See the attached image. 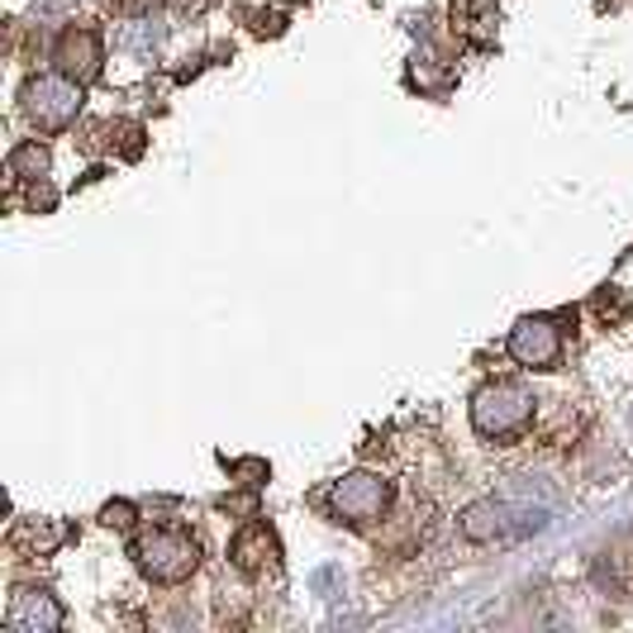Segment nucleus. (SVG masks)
<instances>
[{
	"label": "nucleus",
	"instance_id": "nucleus-9",
	"mask_svg": "<svg viewBox=\"0 0 633 633\" xmlns=\"http://www.w3.org/2000/svg\"><path fill=\"white\" fill-rule=\"evenodd\" d=\"M457 529H463L467 543H496V538L510 533V505H500V500L467 505L463 519H457Z\"/></svg>",
	"mask_w": 633,
	"mask_h": 633
},
{
	"label": "nucleus",
	"instance_id": "nucleus-8",
	"mask_svg": "<svg viewBox=\"0 0 633 633\" xmlns=\"http://www.w3.org/2000/svg\"><path fill=\"white\" fill-rule=\"evenodd\" d=\"M229 558L234 567H239L243 577H262L267 567H277L281 562V543H277V533L262 525V519H248V525L234 533V543H229Z\"/></svg>",
	"mask_w": 633,
	"mask_h": 633
},
{
	"label": "nucleus",
	"instance_id": "nucleus-10",
	"mask_svg": "<svg viewBox=\"0 0 633 633\" xmlns=\"http://www.w3.org/2000/svg\"><path fill=\"white\" fill-rule=\"evenodd\" d=\"M68 538H72V529H68V525H58V519H24V525L14 529L10 548H14V552H29V558H43V552L62 548Z\"/></svg>",
	"mask_w": 633,
	"mask_h": 633
},
{
	"label": "nucleus",
	"instance_id": "nucleus-6",
	"mask_svg": "<svg viewBox=\"0 0 633 633\" xmlns=\"http://www.w3.org/2000/svg\"><path fill=\"white\" fill-rule=\"evenodd\" d=\"M6 629L10 633H58L62 629V605L43 585H20L6 605Z\"/></svg>",
	"mask_w": 633,
	"mask_h": 633
},
{
	"label": "nucleus",
	"instance_id": "nucleus-7",
	"mask_svg": "<svg viewBox=\"0 0 633 633\" xmlns=\"http://www.w3.org/2000/svg\"><path fill=\"white\" fill-rule=\"evenodd\" d=\"M53 62H58V72H68L72 82H96L101 76V39H96V29H62V39H58V49H53Z\"/></svg>",
	"mask_w": 633,
	"mask_h": 633
},
{
	"label": "nucleus",
	"instance_id": "nucleus-1",
	"mask_svg": "<svg viewBox=\"0 0 633 633\" xmlns=\"http://www.w3.org/2000/svg\"><path fill=\"white\" fill-rule=\"evenodd\" d=\"M134 562H138V572L157 585H181L186 577H196L200 543L177 525H153L134 538Z\"/></svg>",
	"mask_w": 633,
	"mask_h": 633
},
{
	"label": "nucleus",
	"instance_id": "nucleus-14",
	"mask_svg": "<svg viewBox=\"0 0 633 633\" xmlns=\"http://www.w3.org/2000/svg\"><path fill=\"white\" fill-rule=\"evenodd\" d=\"M110 6H115L120 14H148V10L157 6V0H110Z\"/></svg>",
	"mask_w": 633,
	"mask_h": 633
},
{
	"label": "nucleus",
	"instance_id": "nucleus-12",
	"mask_svg": "<svg viewBox=\"0 0 633 633\" xmlns=\"http://www.w3.org/2000/svg\"><path fill=\"white\" fill-rule=\"evenodd\" d=\"M134 519H138V510H134L129 500H110L105 510H101V525H105V529H115V533H129V529H134Z\"/></svg>",
	"mask_w": 633,
	"mask_h": 633
},
{
	"label": "nucleus",
	"instance_id": "nucleus-3",
	"mask_svg": "<svg viewBox=\"0 0 633 633\" xmlns=\"http://www.w3.org/2000/svg\"><path fill=\"white\" fill-rule=\"evenodd\" d=\"M24 115L34 129L58 134L82 115V82H72L68 72H39L24 82Z\"/></svg>",
	"mask_w": 633,
	"mask_h": 633
},
{
	"label": "nucleus",
	"instance_id": "nucleus-2",
	"mask_svg": "<svg viewBox=\"0 0 633 633\" xmlns=\"http://www.w3.org/2000/svg\"><path fill=\"white\" fill-rule=\"evenodd\" d=\"M533 419V395L515 382H490L471 395V424L481 438H519Z\"/></svg>",
	"mask_w": 633,
	"mask_h": 633
},
{
	"label": "nucleus",
	"instance_id": "nucleus-5",
	"mask_svg": "<svg viewBox=\"0 0 633 633\" xmlns=\"http://www.w3.org/2000/svg\"><path fill=\"white\" fill-rule=\"evenodd\" d=\"M510 357L529 372H552L558 367V357H562V329L552 320H543V314L519 320L510 329Z\"/></svg>",
	"mask_w": 633,
	"mask_h": 633
},
{
	"label": "nucleus",
	"instance_id": "nucleus-4",
	"mask_svg": "<svg viewBox=\"0 0 633 633\" xmlns=\"http://www.w3.org/2000/svg\"><path fill=\"white\" fill-rule=\"evenodd\" d=\"M324 505H329V515H334L339 525H372V519L386 515L391 486L376 477V471H347V477L334 481Z\"/></svg>",
	"mask_w": 633,
	"mask_h": 633
},
{
	"label": "nucleus",
	"instance_id": "nucleus-13",
	"mask_svg": "<svg viewBox=\"0 0 633 633\" xmlns=\"http://www.w3.org/2000/svg\"><path fill=\"white\" fill-rule=\"evenodd\" d=\"M229 471L239 477L243 486H262L267 477H272V467L262 463V457H239V463H229Z\"/></svg>",
	"mask_w": 633,
	"mask_h": 633
},
{
	"label": "nucleus",
	"instance_id": "nucleus-11",
	"mask_svg": "<svg viewBox=\"0 0 633 633\" xmlns=\"http://www.w3.org/2000/svg\"><path fill=\"white\" fill-rule=\"evenodd\" d=\"M49 167H53V153H49V144H39V138H24V144L10 153L14 181H43L49 177Z\"/></svg>",
	"mask_w": 633,
	"mask_h": 633
},
{
	"label": "nucleus",
	"instance_id": "nucleus-15",
	"mask_svg": "<svg viewBox=\"0 0 633 633\" xmlns=\"http://www.w3.org/2000/svg\"><path fill=\"white\" fill-rule=\"evenodd\" d=\"M177 10H191V6H205V0H172Z\"/></svg>",
	"mask_w": 633,
	"mask_h": 633
}]
</instances>
